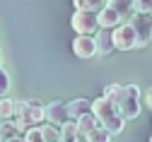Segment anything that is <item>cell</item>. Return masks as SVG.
<instances>
[{"mask_svg": "<svg viewBox=\"0 0 152 142\" xmlns=\"http://www.w3.org/2000/svg\"><path fill=\"white\" fill-rule=\"evenodd\" d=\"M7 92H10V75H7V70L0 68V99H5Z\"/></svg>", "mask_w": 152, "mask_h": 142, "instance_id": "ac0fdd59", "label": "cell"}, {"mask_svg": "<svg viewBox=\"0 0 152 142\" xmlns=\"http://www.w3.org/2000/svg\"><path fill=\"white\" fill-rule=\"evenodd\" d=\"M24 142H46L44 135H41V128H31L24 133Z\"/></svg>", "mask_w": 152, "mask_h": 142, "instance_id": "44dd1931", "label": "cell"}, {"mask_svg": "<svg viewBox=\"0 0 152 142\" xmlns=\"http://www.w3.org/2000/svg\"><path fill=\"white\" fill-rule=\"evenodd\" d=\"M7 142H24V137H15V140H7Z\"/></svg>", "mask_w": 152, "mask_h": 142, "instance_id": "603a6c76", "label": "cell"}, {"mask_svg": "<svg viewBox=\"0 0 152 142\" xmlns=\"http://www.w3.org/2000/svg\"><path fill=\"white\" fill-rule=\"evenodd\" d=\"M94 41H97V53L99 55H109L113 51V39H111L109 29H99L97 36H94Z\"/></svg>", "mask_w": 152, "mask_h": 142, "instance_id": "30bf717a", "label": "cell"}, {"mask_svg": "<svg viewBox=\"0 0 152 142\" xmlns=\"http://www.w3.org/2000/svg\"><path fill=\"white\" fill-rule=\"evenodd\" d=\"M72 5L75 12H99L106 5V0H72Z\"/></svg>", "mask_w": 152, "mask_h": 142, "instance_id": "7c38bea8", "label": "cell"}, {"mask_svg": "<svg viewBox=\"0 0 152 142\" xmlns=\"http://www.w3.org/2000/svg\"><path fill=\"white\" fill-rule=\"evenodd\" d=\"M0 68H3V60H0Z\"/></svg>", "mask_w": 152, "mask_h": 142, "instance_id": "d4e9b609", "label": "cell"}, {"mask_svg": "<svg viewBox=\"0 0 152 142\" xmlns=\"http://www.w3.org/2000/svg\"><path fill=\"white\" fill-rule=\"evenodd\" d=\"M61 142H80V133H77L75 120H68L65 125H61Z\"/></svg>", "mask_w": 152, "mask_h": 142, "instance_id": "4fadbf2b", "label": "cell"}, {"mask_svg": "<svg viewBox=\"0 0 152 142\" xmlns=\"http://www.w3.org/2000/svg\"><path fill=\"white\" fill-rule=\"evenodd\" d=\"M0 137H3V142H7V140H15V137H22V133L17 130L15 120H5V123H0Z\"/></svg>", "mask_w": 152, "mask_h": 142, "instance_id": "5bb4252c", "label": "cell"}, {"mask_svg": "<svg viewBox=\"0 0 152 142\" xmlns=\"http://www.w3.org/2000/svg\"><path fill=\"white\" fill-rule=\"evenodd\" d=\"M41 135H44L46 142H61V128H56V125L44 123L41 125Z\"/></svg>", "mask_w": 152, "mask_h": 142, "instance_id": "2e32d148", "label": "cell"}, {"mask_svg": "<svg viewBox=\"0 0 152 142\" xmlns=\"http://www.w3.org/2000/svg\"><path fill=\"white\" fill-rule=\"evenodd\" d=\"M145 104H147V109L152 111V87H150V89L145 92Z\"/></svg>", "mask_w": 152, "mask_h": 142, "instance_id": "7402d4cb", "label": "cell"}, {"mask_svg": "<svg viewBox=\"0 0 152 142\" xmlns=\"http://www.w3.org/2000/svg\"><path fill=\"white\" fill-rule=\"evenodd\" d=\"M87 140H89V142H111V135H109L104 128H97V130H94Z\"/></svg>", "mask_w": 152, "mask_h": 142, "instance_id": "ffe728a7", "label": "cell"}, {"mask_svg": "<svg viewBox=\"0 0 152 142\" xmlns=\"http://www.w3.org/2000/svg\"><path fill=\"white\" fill-rule=\"evenodd\" d=\"M0 142H3V137H0Z\"/></svg>", "mask_w": 152, "mask_h": 142, "instance_id": "4316f807", "label": "cell"}, {"mask_svg": "<svg viewBox=\"0 0 152 142\" xmlns=\"http://www.w3.org/2000/svg\"><path fill=\"white\" fill-rule=\"evenodd\" d=\"M92 113H94V118L99 120V128H104L111 137L123 133L126 118L121 116V111L116 109V104H113L111 99H106V96L92 99Z\"/></svg>", "mask_w": 152, "mask_h": 142, "instance_id": "6da1fadb", "label": "cell"}, {"mask_svg": "<svg viewBox=\"0 0 152 142\" xmlns=\"http://www.w3.org/2000/svg\"><path fill=\"white\" fill-rule=\"evenodd\" d=\"M150 41H152V34H150Z\"/></svg>", "mask_w": 152, "mask_h": 142, "instance_id": "484cf974", "label": "cell"}, {"mask_svg": "<svg viewBox=\"0 0 152 142\" xmlns=\"http://www.w3.org/2000/svg\"><path fill=\"white\" fill-rule=\"evenodd\" d=\"M150 142H152V137H150Z\"/></svg>", "mask_w": 152, "mask_h": 142, "instance_id": "83f0119b", "label": "cell"}, {"mask_svg": "<svg viewBox=\"0 0 152 142\" xmlns=\"http://www.w3.org/2000/svg\"><path fill=\"white\" fill-rule=\"evenodd\" d=\"M44 116H46V123L48 125H56V128H61L65 125L70 116H68V104L65 101H58V99H53L51 104L44 106Z\"/></svg>", "mask_w": 152, "mask_h": 142, "instance_id": "5b68a950", "label": "cell"}, {"mask_svg": "<svg viewBox=\"0 0 152 142\" xmlns=\"http://www.w3.org/2000/svg\"><path fill=\"white\" fill-rule=\"evenodd\" d=\"M133 12L142 17H152V0H133Z\"/></svg>", "mask_w": 152, "mask_h": 142, "instance_id": "e0dca14e", "label": "cell"}, {"mask_svg": "<svg viewBox=\"0 0 152 142\" xmlns=\"http://www.w3.org/2000/svg\"><path fill=\"white\" fill-rule=\"evenodd\" d=\"M72 53L77 55L80 60H89L97 55V41L94 36H75L72 41Z\"/></svg>", "mask_w": 152, "mask_h": 142, "instance_id": "8992f818", "label": "cell"}, {"mask_svg": "<svg viewBox=\"0 0 152 142\" xmlns=\"http://www.w3.org/2000/svg\"><path fill=\"white\" fill-rule=\"evenodd\" d=\"M113 104H116V109L121 111V116H123L126 120L138 118L140 111H142V104H140V87H138V84H123L121 96L113 101Z\"/></svg>", "mask_w": 152, "mask_h": 142, "instance_id": "7a4b0ae2", "label": "cell"}, {"mask_svg": "<svg viewBox=\"0 0 152 142\" xmlns=\"http://www.w3.org/2000/svg\"><path fill=\"white\" fill-rule=\"evenodd\" d=\"M121 89H123V84H106L104 87V96L111 99V101H116L121 96Z\"/></svg>", "mask_w": 152, "mask_h": 142, "instance_id": "d6986e66", "label": "cell"}, {"mask_svg": "<svg viewBox=\"0 0 152 142\" xmlns=\"http://www.w3.org/2000/svg\"><path fill=\"white\" fill-rule=\"evenodd\" d=\"M15 118V101L12 99H0V123Z\"/></svg>", "mask_w": 152, "mask_h": 142, "instance_id": "9a60e30c", "label": "cell"}, {"mask_svg": "<svg viewBox=\"0 0 152 142\" xmlns=\"http://www.w3.org/2000/svg\"><path fill=\"white\" fill-rule=\"evenodd\" d=\"M106 5L121 15L123 24H126V22H130V17L135 15V12H133V0H106Z\"/></svg>", "mask_w": 152, "mask_h": 142, "instance_id": "9c48e42d", "label": "cell"}, {"mask_svg": "<svg viewBox=\"0 0 152 142\" xmlns=\"http://www.w3.org/2000/svg\"><path fill=\"white\" fill-rule=\"evenodd\" d=\"M97 24H99V29H109V31H113L116 27L123 24V19H121V15H118L116 10H111L109 5H104V7L97 12Z\"/></svg>", "mask_w": 152, "mask_h": 142, "instance_id": "52a82bcc", "label": "cell"}, {"mask_svg": "<svg viewBox=\"0 0 152 142\" xmlns=\"http://www.w3.org/2000/svg\"><path fill=\"white\" fill-rule=\"evenodd\" d=\"M111 39H113V48L116 51H133V48H138V31L128 22L113 29Z\"/></svg>", "mask_w": 152, "mask_h": 142, "instance_id": "3957f363", "label": "cell"}, {"mask_svg": "<svg viewBox=\"0 0 152 142\" xmlns=\"http://www.w3.org/2000/svg\"><path fill=\"white\" fill-rule=\"evenodd\" d=\"M80 142H89V140H87V137H80Z\"/></svg>", "mask_w": 152, "mask_h": 142, "instance_id": "cb8c5ba5", "label": "cell"}, {"mask_svg": "<svg viewBox=\"0 0 152 142\" xmlns=\"http://www.w3.org/2000/svg\"><path fill=\"white\" fill-rule=\"evenodd\" d=\"M68 104V116H70V120H77L82 118V116H87V113H92V99H85V96H77V99H70V101H65Z\"/></svg>", "mask_w": 152, "mask_h": 142, "instance_id": "ba28073f", "label": "cell"}, {"mask_svg": "<svg viewBox=\"0 0 152 142\" xmlns=\"http://www.w3.org/2000/svg\"><path fill=\"white\" fill-rule=\"evenodd\" d=\"M70 24L77 36H97V31H99L97 12H72Z\"/></svg>", "mask_w": 152, "mask_h": 142, "instance_id": "277c9868", "label": "cell"}, {"mask_svg": "<svg viewBox=\"0 0 152 142\" xmlns=\"http://www.w3.org/2000/svg\"><path fill=\"white\" fill-rule=\"evenodd\" d=\"M97 128H99V120L94 118V113H87V116H82V118L77 120V133H80V137H89Z\"/></svg>", "mask_w": 152, "mask_h": 142, "instance_id": "8fae6325", "label": "cell"}]
</instances>
